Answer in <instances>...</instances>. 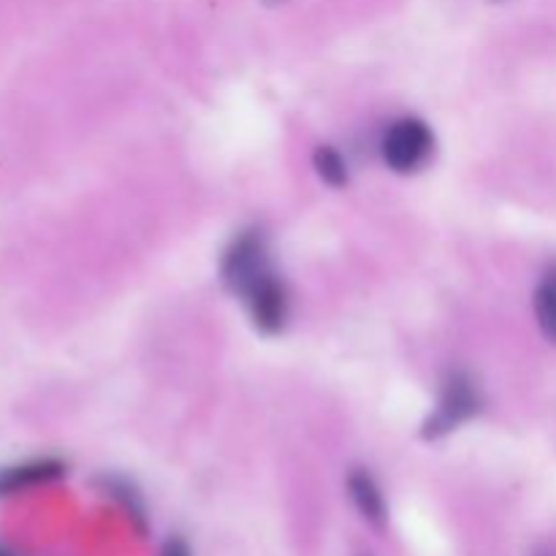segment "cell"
I'll return each mask as SVG.
<instances>
[{"label":"cell","mask_w":556,"mask_h":556,"mask_svg":"<svg viewBox=\"0 0 556 556\" xmlns=\"http://www.w3.org/2000/svg\"><path fill=\"white\" fill-rule=\"evenodd\" d=\"M483 407H486V394H483V386L478 380V375H472L465 367L448 369L443 375V380H440L438 402H434V410L424 421L421 438H448V434H454L465 424L476 421L483 413Z\"/></svg>","instance_id":"6da1fadb"},{"label":"cell","mask_w":556,"mask_h":556,"mask_svg":"<svg viewBox=\"0 0 556 556\" xmlns=\"http://www.w3.org/2000/svg\"><path fill=\"white\" fill-rule=\"evenodd\" d=\"M275 271L271 264V242L264 226H248L233 233L220 255V282L231 296L244 299L250 288L258 286L266 275Z\"/></svg>","instance_id":"7a4b0ae2"},{"label":"cell","mask_w":556,"mask_h":556,"mask_svg":"<svg viewBox=\"0 0 556 556\" xmlns=\"http://www.w3.org/2000/svg\"><path fill=\"white\" fill-rule=\"evenodd\" d=\"M434 150H438V136H434L432 125L416 114H402V117L391 119L378 141L383 163L402 177L424 172L432 163Z\"/></svg>","instance_id":"3957f363"},{"label":"cell","mask_w":556,"mask_h":556,"mask_svg":"<svg viewBox=\"0 0 556 556\" xmlns=\"http://www.w3.org/2000/svg\"><path fill=\"white\" fill-rule=\"evenodd\" d=\"M244 309L250 315V324L266 337L282 334L291 324V288H288L286 277L280 271H271L266 275L258 286L250 288L248 296L242 299Z\"/></svg>","instance_id":"277c9868"},{"label":"cell","mask_w":556,"mask_h":556,"mask_svg":"<svg viewBox=\"0 0 556 556\" xmlns=\"http://www.w3.org/2000/svg\"><path fill=\"white\" fill-rule=\"evenodd\" d=\"M348 497H351L356 514L367 521L375 530H383L386 521H389V503H386L383 486L378 483V478L372 476L369 467H351L345 478Z\"/></svg>","instance_id":"5b68a950"},{"label":"cell","mask_w":556,"mask_h":556,"mask_svg":"<svg viewBox=\"0 0 556 556\" xmlns=\"http://www.w3.org/2000/svg\"><path fill=\"white\" fill-rule=\"evenodd\" d=\"M65 472V465L60 459H33L25 465L0 470V494H14L22 489L38 486V483L54 481Z\"/></svg>","instance_id":"8992f818"},{"label":"cell","mask_w":556,"mask_h":556,"mask_svg":"<svg viewBox=\"0 0 556 556\" xmlns=\"http://www.w3.org/2000/svg\"><path fill=\"white\" fill-rule=\"evenodd\" d=\"M532 309H535L541 334L556 345V261L543 269L541 280H538L535 293H532Z\"/></svg>","instance_id":"52a82bcc"},{"label":"cell","mask_w":556,"mask_h":556,"mask_svg":"<svg viewBox=\"0 0 556 556\" xmlns=\"http://www.w3.org/2000/svg\"><path fill=\"white\" fill-rule=\"evenodd\" d=\"M313 168L329 188H345L351 182L348 157L334 144H318L313 150Z\"/></svg>","instance_id":"ba28073f"},{"label":"cell","mask_w":556,"mask_h":556,"mask_svg":"<svg viewBox=\"0 0 556 556\" xmlns=\"http://www.w3.org/2000/svg\"><path fill=\"white\" fill-rule=\"evenodd\" d=\"M101 483H103V492L112 494V497L117 500V503L123 505V508L128 510V514L134 516V519L139 521V525H144V503H141V497H139V494H136V489L130 486V483L125 481V478L109 476V478H103Z\"/></svg>","instance_id":"9c48e42d"},{"label":"cell","mask_w":556,"mask_h":556,"mask_svg":"<svg viewBox=\"0 0 556 556\" xmlns=\"http://www.w3.org/2000/svg\"><path fill=\"white\" fill-rule=\"evenodd\" d=\"M161 556H193V554H190V546H188V541H185V538L174 535V538H168L166 543H163Z\"/></svg>","instance_id":"30bf717a"},{"label":"cell","mask_w":556,"mask_h":556,"mask_svg":"<svg viewBox=\"0 0 556 556\" xmlns=\"http://www.w3.org/2000/svg\"><path fill=\"white\" fill-rule=\"evenodd\" d=\"M0 556H14V554H9L3 546H0Z\"/></svg>","instance_id":"8fae6325"},{"label":"cell","mask_w":556,"mask_h":556,"mask_svg":"<svg viewBox=\"0 0 556 556\" xmlns=\"http://www.w3.org/2000/svg\"><path fill=\"white\" fill-rule=\"evenodd\" d=\"M535 556H552V554H546V552H538Z\"/></svg>","instance_id":"7c38bea8"},{"label":"cell","mask_w":556,"mask_h":556,"mask_svg":"<svg viewBox=\"0 0 556 556\" xmlns=\"http://www.w3.org/2000/svg\"><path fill=\"white\" fill-rule=\"evenodd\" d=\"M358 556H369V554H358Z\"/></svg>","instance_id":"4fadbf2b"}]
</instances>
